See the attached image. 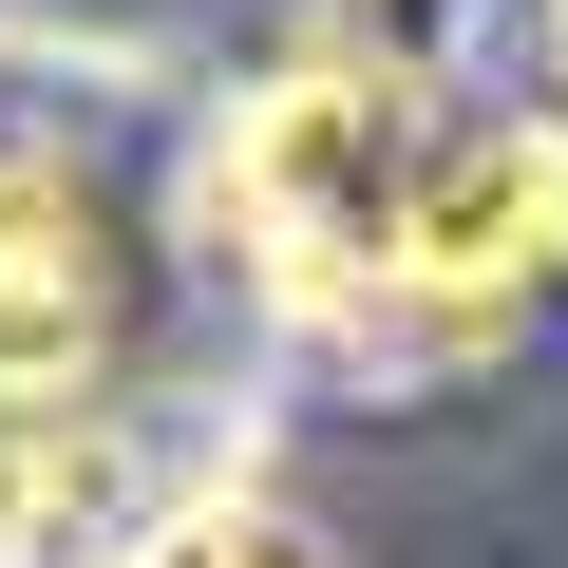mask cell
<instances>
[{
    "label": "cell",
    "instance_id": "cell-3",
    "mask_svg": "<svg viewBox=\"0 0 568 568\" xmlns=\"http://www.w3.org/2000/svg\"><path fill=\"white\" fill-rule=\"evenodd\" d=\"M133 568H342V530L284 493V474H246V455H227V474H209V493H190Z\"/></svg>",
    "mask_w": 568,
    "mask_h": 568
},
{
    "label": "cell",
    "instance_id": "cell-2",
    "mask_svg": "<svg viewBox=\"0 0 568 568\" xmlns=\"http://www.w3.org/2000/svg\"><path fill=\"white\" fill-rule=\"evenodd\" d=\"M246 342L190 133H133L114 77L0 58V568H133L227 474Z\"/></svg>",
    "mask_w": 568,
    "mask_h": 568
},
{
    "label": "cell",
    "instance_id": "cell-1",
    "mask_svg": "<svg viewBox=\"0 0 568 568\" xmlns=\"http://www.w3.org/2000/svg\"><path fill=\"white\" fill-rule=\"evenodd\" d=\"M190 209L246 323L304 361L436 379V361H493L530 304H568V114L379 20L227 77L190 114Z\"/></svg>",
    "mask_w": 568,
    "mask_h": 568
},
{
    "label": "cell",
    "instance_id": "cell-4",
    "mask_svg": "<svg viewBox=\"0 0 568 568\" xmlns=\"http://www.w3.org/2000/svg\"><path fill=\"white\" fill-rule=\"evenodd\" d=\"M549 114H568V0H549Z\"/></svg>",
    "mask_w": 568,
    "mask_h": 568
}]
</instances>
